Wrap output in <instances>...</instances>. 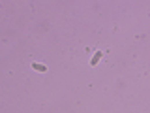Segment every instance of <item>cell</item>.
I'll return each instance as SVG.
<instances>
[{
  "instance_id": "obj_1",
  "label": "cell",
  "mask_w": 150,
  "mask_h": 113,
  "mask_svg": "<svg viewBox=\"0 0 150 113\" xmlns=\"http://www.w3.org/2000/svg\"><path fill=\"white\" fill-rule=\"evenodd\" d=\"M32 68L36 72H43V74L47 72V66H45V64H41V62H32Z\"/></svg>"
},
{
  "instance_id": "obj_2",
  "label": "cell",
  "mask_w": 150,
  "mask_h": 113,
  "mask_svg": "<svg viewBox=\"0 0 150 113\" xmlns=\"http://www.w3.org/2000/svg\"><path fill=\"white\" fill-rule=\"evenodd\" d=\"M101 57H103V53H101V51H98V53L92 57V60H90V64H92V66H96V64L100 62V59H101Z\"/></svg>"
}]
</instances>
